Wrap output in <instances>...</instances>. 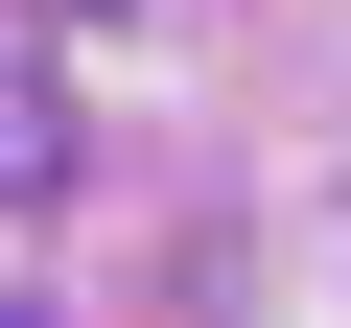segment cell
Returning a JSON list of instances; mask_svg holds the SVG:
<instances>
[{
    "mask_svg": "<svg viewBox=\"0 0 351 328\" xmlns=\"http://www.w3.org/2000/svg\"><path fill=\"white\" fill-rule=\"evenodd\" d=\"M47 164H71V117H47L24 71H0V188H47Z\"/></svg>",
    "mask_w": 351,
    "mask_h": 328,
    "instance_id": "1",
    "label": "cell"
}]
</instances>
